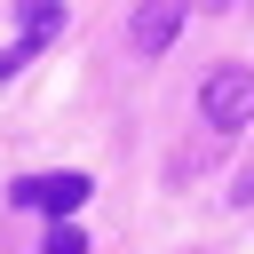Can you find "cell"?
I'll list each match as a JSON object with an SVG mask.
<instances>
[{
  "instance_id": "cell-1",
  "label": "cell",
  "mask_w": 254,
  "mask_h": 254,
  "mask_svg": "<svg viewBox=\"0 0 254 254\" xmlns=\"http://www.w3.org/2000/svg\"><path fill=\"white\" fill-rule=\"evenodd\" d=\"M198 111H206V127H246V119H254V71H246V64H222V71H206V87H198Z\"/></svg>"
},
{
  "instance_id": "cell-2",
  "label": "cell",
  "mask_w": 254,
  "mask_h": 254,
  "mask_svg": "<svg viewBox=\"0 0 254 254\" xmlns=\"http://www.w3.org/2000/svg\"><path fill=\"white\" fill-rule=\"evenodd\" d=\"M87 190H95V183H87L79 167H64V175H24V183H16V206H40V214H71Z\"/></svg>"
},
{
  "instance_id": "cell-5",
  "label": "cell",
  "mask_w": 254,
  "mask_h": 254,
  "mask_svg": "<svg viewBox=\"0 0 254 254\" xmlns=\"http://www.w3.org/2000/svg\"><path fill=\"white\" fill-rule=\"evenodd\" d=\"M79 246H87V238H79L71 222H56V230H48V254H79Z\"/></svg>"
},
{
  "instance_id": "cell-3",
  "label": "cell",
  "mask_w": 254,
  "mask_h": 254,
  "mask_svg": "<svg viewBox=\"0 0 254 254\" xmlns=\"http://www.w3.org/2000/svg\"><path fill=\"white\" fill-rule=\"evenodd\" d=\"M183 8H190V0H143V16H135V32H127V48H135V56H167V40H175Z\"/></svg>"
},
{
  "instance_id": "cell-4",
  "label": "cell",
  "mask_w": 254,
  "mask_h": 254,
  "mask_svg": "<svg viewBox=\"0 0 254 254\" xmlns=\"http://www.w3.org/2000/svg\"><path fill=\"white\" fill-rule=\"evenodd\" d=\"M24 32H32L40 48H48V40L64 32V0H24Z\"/></svg>"
}]
</instances>
